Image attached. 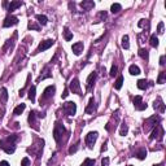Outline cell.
Wrapping results in <instances>:
<instances>
[{
	"mask_svg": "<svg viewBox=\"0 0 166 166\" xmlns=\"http://www.w3.org/2000/svg\"><path fill=\"white\" fill-rule=\"evenodd\" d=\"M136 86H138V88L139 90H147L149 86H153V82H148V81H145V79H139L136 83Z\"/></svg>",
	"mask_w": 166,
	"mask_h": 166,
	"instance_id": "14",
	"label": "cell"
},
{
	"mask_svg": "<svg viewBox=\"0 0 166 166\" xmlns=\"http://www.w3.org/2000/svg\"><path fill=\"white\" fill-rule=\"evenodd\" d=\"M99 18L101 19V21H104V19L108 18V13H106L105 10H101V12H99Z\"/></svg>",
	"mask_w": 166,
	"mask_h": 166,
	"instance_id": "37",
	"label": "cell"
},
{
	"mask_svg": "<svg viewBox=\"0 0 166 166\" xmlns=\"http://www.w3.org/2000/svg\"><path fill=\"white\" fill-rule=\"evenodd\" d=\"M127 132H129V126L125 123H122L121 125V130H120V135H122V136H125V135H127Z\"/></svg>",
	"mask_w": 166,
	"mask_h": 166,
	"instance_id": "33",
	"label": "cell"
},
{
	"mask_svg": "<svg viewBox=\"0 0 166 166\" xmlns=\"http://www.w3.org/2000/svg\"><path fill=\"white\" fill-rule=\"evenodd\" d=\"M77 151H78V143L74 144V145H72V147L69 148V155H73V153H76Z\"/></svg>",
	"mask_w": 166,
	"mask_h": 166,
	"instance_id": "38",
	"label": "cell"
},
{
	"mask_svg": "<svg viewBox=\"0 0 166 166\" xmlns=\"http://www.w3.org/2000/svg\"><path fill=\"white\" fill-rule=\"evenodd\" d=\"M35 91H37V88H35V86H31L30 88H29V95H27V96H29V99L31 100V102H35Z\"/></svg>",
	"mask_w": 166,
	"mask_h": 166,
	"instance_id": "21",
	"label": "cell"
},
{
	"mask_svg": "<svg viewBox=\"0 0 166 166\" xmlns=\"http://www.w3.org/2000/svg\"><path fill=\"white\" fill-rule=\"evenodd\" d=\"M153 108H155V109H159L161 113H164V112H165V104H164L162 99H161L160 96L157 97V102L155 101V104H153Z\"/></svg>",
	"mask_w": 166,
	"mask_h": 166,
	"instance_id": "16",
	"label": "cell"
},
{
	"mask_svg": "<svg viewBox=\"0 0 166 166\" xmlns=\"http://www.w3.org/2000/svg\"><path fill=\"white\" fill-rule=\"evenodd\" d=\"M155 166H162V164H159V165H155Z\"/></svg>",
	"mask_w": 166,
	"mask_h": 166,
	"instance_id": "45",
	"label": "cell"
},
{
	"mask_svg": "<svg viewBox=\"0 0 166 166\" xmlns=\"http://www.w3.org/2000/svg\"><path fill=\"white\" fill-rule=\"evenodd\" d=\"M3 102V104H5V102L8 101V91H7V88L5 87H3L1 88V100H0Z\"/></svg>",
	"mask_w": 166,
	"mask_h": 166,
	"instance_id": "30",
	"label": "cell"
},
{
	"mask_svg": "<svg viewBox=\"0 0 166 166\" xmlns=\"http://www.w3.org/2000/svg\"><path fill=\"white\" fill-rule=\"evenodd\" d=\"M117 70H118V68H117L116 65H113V66H112V69H110V73H109V76H110V77H114V76H116V74H117Z\"/></svg>",
	"mask_w": 166,
	"mask_h": 166,
	"instance_id": "39",
	"label": "cell"
},
{
	"mask_svg": "<svg viewBox=\"0 0 166 166\" xmlns=\"http://www.w3.org/2000/svg\"><path fill=\"white\" fill-rule=\"evenodd\" d=\"M164 135H165V131H164V127H162V125H157L155 129H153V131H152V135H151V140H159L161 141L164 139Z\"/></svg>",
	"mask_w": 166,
	"mask_h": 166,
	"instance_id": "3",
	"label": "cell"
},
{
	"mask_svg": "<svg viewBox=\"0 0 166 166\" xmlns=\"http://www.w3.org/2000/svg\"><path fill=\"white\" fill-rule=\"evenodd\" d=\"M64 134H66L65 127L62 126V123H60V122H56V123H55V127H53V138L58 145L62 143V136H64Z\"/></svg>",
	"mask_w": 166,
	"mask_h": 166,
	"instance_id": "2",
	"label": "cell"
},
{
	"mask_svg": "<svg viewBox=\"0 0 166 166\" xmlns=\"http://www.w3.org/2000/svg\"><path fill=\"white\" fill-rule=\"evenodd\" d=\"M17 139H18L17 134L9 135L4 140H0V148H1L5 153H8V155H12V153H14V151H16L14 143H16V140H17Z\"/></svg>",
	"mask_w": 166,
	"mask_h": 166,
	"instance_id": "1",
	"label": "cell"
},
{
	"mask_svg": "<svg viewBox=\"0 0 166 166\" xmlns=\"http://www.w3.org/2000/svg\"><path fill=\"white\" fill-rule=\"evenodd\" d=\"M18 23V18L16 17V16H7L5 19H4V22H3V27H10V26H13V25H17Z\"/></svg>",
	"mask_w": 166,
	"mask_h": 166,
	"instance_id": "10",
	"label": "cell"
},
{
	"mask_svg": "<svg viewBox=\"0 0 166 166\" xmlns=\"http://www.w3.org/2000/svg\"><path fill=\"white\" fill-rule=\"evenodd\" d=\"M68 95H69V90L66 88V90L64 91V93H62V99H66V97H68Z\"/></svg>",
	"mask_w": 166,
	"mask_h": 166,
	"instance_id": "43",
	"label": "cell"
},
{
	"mask_svg": "<svg viewBox=\"0 0 166 166\" xmlns=\"http://www.w3.org/2000/svg\"><path fill=\"white\" fill-rule=\"evenodd\" d=\"M25 108H26L25 104H19L18 106H16V109L13 110V114H14V116H19V114H22V112L25 110Z\"/></svg>",
	"mask_w": 166,
	"mask_h": 166,
	"instance_id": "24",
	"label": "cell"
},
{
	"mask_svg": "<svg viewBox=\"0 0 166 166\" xmlns=\"http://www.w3.org/2000/svg\"><path fill=\"white\" fill-rule=\"evenodd\" d=\"M55 44V40L53 39H47V40H43L40 44H39L37 52H44V51H47L48 48H51Z\"/></svg>",
	"mask_w": 166,
	"mask_h": 166,
	"instance_id": "9",
	"label": "cell"
},
{
	"mask_svg": "<svg viewBox=\"0 0 166 166\" xmlns=\"http://www.w3.org/2000/svg\"><path fill=\"white\" fill-rule=\"evenodd\" d=\"M122 47H123L125 49H129L130 48V43H129V35H123L122 37Z\"/></svg>",
	"mask_w": 166,
	"mask_h": 166,
	"instance_id": "28",
	"label": "cell"
},
{
	"mask_svg": "<svg viewBox=\"0 0 166 166\" xmlns=\"http://www.w3.org/2000/svg\"><path fill=\"white\" fill-rule=\"evenodd\" d=\"M129 72L131 76H139L140 74V69H139V66H136V65H131L129 68Z\"/></svg>",
	"mask_w": 166,
	"mask_h": 166,
	"instance_id": "22",
	"label": "cell"
},
{
	"mask_svg": "<svg viewBox=\"0 0 166 166\" xmlns=\"http://www.w3.org/2000/svg\"><path fill=\"white\" fill-rule=\"evenodd\" d=\"M27 27H29L30 30H35V31H39V30H40V26L35 25L34 22H29V26H27Z\"/></svg>",
	"mask_w": 166,
	"mask_h": 166,
	"instance_id": "36",
	"label": "cell"
},
{
	"mask_svg": "<svg viewBox=\"0 0 166 166\" xmlns=\"http://www.w3.org/2000/svg\"><path fill=\"white\" fill-rule=\"evenodd\" d=\"M157 33L159 34H162L164 33V22H160L159 26H157Z\"/></svg>",
	"mask_w": 166,
	"mask_h": 166,
	"instance_id": "41",
	"label": "cell"
},
{
	"mask_svg": "<svg viewBox=\"0 0 166 166\" xmlns=\"http://www.w3.org/2000/svg\"><path fill=\"white\" fill-rule=\"evenodd\" d=\"M160 65H162V66L165 65V56H164V55L160 57Z\"/></svg>",
	"mask_w": 166,
	"mask_h": 166,
	"instance_id": "42",
	"label": "cell"
},
{
	"mask_svg": "<svg viewBox=\"0 0 166 166\" xmlns=\"http://www.w3.org/2000/svg\"><path fill=\"white\" fill-rule=\"evenodd\" d=\"M97 136H99L97 131H91V132H88V134L86 135L84 141H86V144L88 145V148H92V147H93V144L96 143Z\"/></svg>",
	"mask_w": 166,
	"mask_h": 166,
	"instance_id": "6",
	"label": "cell"
},
{
	"mask_svg": "<svg viewBox=\"0 0 166 166\" xmlns=\"http://www.w3.org/2000/svg\"><path fill=\"white\" fill-rule=\"evenodd\" d=\"M0 166H10V165L8 161H1V162H0Z\"/></svg>",
	"mask_w": 166,
	"mask_h": 166,
	"instance_id": "44",
	"label": "cell"
},
{
	"mask_svg": "<svg viewBox=\"0 0 166 166\" xmlns=\"http://www.w3.org/2000/svg\"><path fill=\"white\" fill-rule=\"evenodd\" d=\"M83 48H84V44H83L82 42H78L76 44H73V47H72L74 55H77V56H79V55L83 52Z\"/></svg>",
	"mask_w": 166,
	"mask_h": 166,
	"instance_id": "13",
	"label": "cell"
},
{
	"mask_svg": "<svg viewBox=\"0 0 166 166\" xmlns=\"http://www.w3.org/2000/svg\"><path fill=\"white\" fill-rule=\"evenodd\" d=\"M149 42H151V46L153 47V48H157V47H159V38L156 37V34H152L151 35Z\"/></svg>",
	"mask_w": 166,
	"mask_h": 166,
	"instance_id": "26",
	"label": "cell"
},
{
	"mask_svg": "<svg viewBox=\"0 0 166 166\" xmlns=\"http://www.w3.org/2000/svg\"><path fill=\"white\" fill-rule=\"evenodd\" d=\"M95 99L93 97H91L90 99V102H88V106L86 108V113L87 114H91V113H93V110H95Z\"/></svg>",
	"mask_w": 166,
	"mask_h": 166,
	"instance_id": "17",
	"label": "cell"
},
{
	"mask_svg": "<svg viewBox=\"0 0 166 166\" xmlns=\"http://www.w3.org/2000/svg\"><path fill=\"white\" fill-rule=\"evenodd\" d=\"M138 26L141 27V29L149 30V21H148V19H140L139 23H138Z\"/></svg>",
	"mask_w": 166,
	"mask_h": 166,
	"instance_id": "29",
	"label": "cell"
},
{
	"mask_svg": "<svg viewBox=\"0 0 166 166\" xmlns=\"http://www.w3.org/2000/svg\"><path fill=\"white\" fill-rule=\"evenodd\" d=\"M165 79H166V72H161L159 76V79H157V83L162 84V83H165Z\"/></svg>",
	"mask_w": 166,
	"mask_h": 166,
	"instance_id": "34",
	"label": "cell"
},
{
	"mask_svg": "<svg viewBox=\"0 0 166 166\" xmlns=\"http://www.w3.org/2000/svg\"><path fill=\"white\" fill-rule=\"evenodd\" d=\"M37 19L42 26H46L47 23H48V18H47V16H44V14H37Z\"/></svg>",
	"mask_w": 166,
	"mask_h": 166,
	"instance_id": "20",
	"label": "cell"
},
{
	"mask_svg": "<svg viewBox=\"0 0 166 166\" xmlns=\"http://www.w3.org/2000/svg\"><path fill=\"white\" fill-rule=\"evenodd\" d=\"M161 122V117L160 116H152V117H149L148 120H145L144 122V130L145 131H148L149 129H152L153 126H157Z\"/></svg>",
	"mask_w": 166,
	"mask_h": 166,
	"instance_id": "4",
	"label": "cell"
},
{
	"mask_svg": "<svg viewBox=\"0 0 166 166\" xmlns=\"http://www.w3.org/2000/svg\"><path fill=\"white\" fill-rule=\"evenodd\" d=\"M82 166H95V160H92V159H86L84 161H83Z\"/></svg>",
	"mask_w": 166,
	"mask_h": 166,
	"instance_id": "35",
	"label": "cell"
},
{
	"mask_svg": "<svg viewBox=\"0 0 166 166\" xmlns=\"http://www.w3.org/2000/svg\"><path fill=\"white\" fill-rule=\"evenodd\" d=\"M136 157L139 160H144L145 157H147V149H145V148H140L139 151L136 152Z\"/></svg>",
	"mask_w": 166,
	"mask_h": 166,
	"instance_id": "23",
	"label": "cell"
},
{
	"mask_svg": "<svg viewBox=\"0 0 166 166\" xmlns=\"http://www.w3.org/2000/svg\"><path fill=\"white\" fill-rule=\"evenodd\" d=\"M134 106H135L136 110L147 109V104H144V102H143V99H141V96H135V97H134Z\"/></svg>",
	"mask_w": 166,
	"mask_h": 166,
	"instance_id": "11",
	"label": "cell"
},
{
	"mask_svg": "<svg viewBox=\"0 0 166 166\" xmlns=\"http://www.w3.org/2000/svg\"><path fill=\"white\" fill-rule=\"evenodd\" d=\"M21 5H22V1H10V4L8 5V12H13Z\"/></svg>",
	"mask_w": 166,
	"mask_h": 166,
	"instance_id": "19",
	"label": "cell"
},
{
	"mask_svg": "<svg viewBox=\"0 0 166 166\" xmlns=\"http://www.w3.org/2000/svg\"><path fill=\"white\" fill-rule=\"evenodd\" d=\"M122 83H123V77L120 76L117 78V81L114 82V88L116 90H121V87H122Z\"/></svg>",
	"mask_w": 166,
	"mask_h": 166,
	"instance_id": "32",
	"label": "cell"
},
{
	"mask_svg": "<svg viewBox=\"0 0 166 166\" xmlns=\"http://www.w3.org/2000/svg\"><path fill=\"white\" fill-rule=\"evenodd\" d=\"M55 91H56V87H55V86H48V87H47V88L44 90V92H43V95H42V97H40V104H42V101H46V100H48V99L52 97Z\"/></svg>",
	"mask_w": 166,
	"mask_h": 166,
	"instance_id": "8",
	"label": "cell"
},
{
	"mask_svg": "<svg viewBox=\"0 0 166 166\" xmlns=\"http://www.w3.org/2000/svg\"><path fill=\"white\" fill-rule=\"evenodd\" d=\"M69 90L72 91L73 93H77V95H82V91H81V84H79V81L78 78H73L69 83Z\"/></svg>",
	"mask_w": 166,
	"mask_h": 166,
	"instance_id": "7",
	"label": "cell"
},
{
	"mask_svg": "<svg viewBox=\"0 0 166 166\" xmlns=\"http://www.w3.org/2000/svg\"><path fill=\"white\" fill-rule=\"evenodd\" d=\"M138 53H139V56L141 58H144V60H148V58H149V52H148L147 48H140Z\"/></svg>",
	"mask_w": 166,
	"mask_h": 166,
	"instance_id": "25",
	"label": "cell"
},
{
	"mask_svg": "<svg viewBox=\"0 0 166 166\" xmlns=\"http://www.w3.org/2000/svg\"><path fill=\"white\" fill-rule=\"evenodd\" d=\"M81 7L83 8V10H91L95 7V3L92 0H83L81 3Z\"/></svg>",
	"mask_w": 166,
	"mask_h": 166,
	"instance_id": "15",
	"label": "cell"
},
{
	"mask_svg": "<svg viewBox=\"0 0 166 166\" xmlns=\"http://www.w3.org/2000/svg\"><path fill=\"white\" fill-rule=\"evenodd\" d=\"M29 123H30V126H34V127L37 129V126H35V125H37V113H35V112H30V114H29Z\"/></svg>",
	"mask_w": 166,
	"mask_h": 166,
	"instance_id": "18",
	"label": "cell"
},
{
	"mask_svg": "<svg viewBox=\"0 0 166 166\" xmlns=\"http://www.w3.org/2000/svg\"><path fill=\"white\" fill-rule=\"evenodd\" d=\"M96 78H97V74L95 73V72L91 73L90 76H88V78H87V90H88V91L92 90L95 82H96Z\"/></svg>",
	"mask_w": 166,
	"mask_h": 166,
	"instance_id": "12",
	"label": "cell"
},
{
	"mask_svg": "<svg viewBox=\"0 0 166 166\" xmlns=\"http://www.w3.org/2000/svg\"><path fill=\"white\" fill-rule=\"evenodd\" d=\"M64 38H65L66 42H69V40H72V39H73V33H70L68 27H65V29H64Z\"/></svg>",
	"mask_w": 166,
	"mask_h": 166,
	"instance_id": "31",
	"label": "cell"
},
{
	"mask_svg": "<svg viewBox=\"0 0 166 166\" xmlns=\"http://www.w3.org/2000/svg\"><path fill=\"white\" fill-rule=\"evenodd\" d=\"M62 110H64V113L66 114V116H74V114H76V112H77L76 102H73V101L65 102V104L62 105Z\"/></svg>",
	"mask_w": 166,
	"mask_h": 166,
	"instance_id": "5",
	"label": "cell"
},
{
	"mask_svg": "<svg viewBox=\"0 0 166 166\" xmlns=\"http://www.w3.org/2000/svg\"><path fill=\"white\" fill-rule=\"evenodd\" d=\"M122 9V5L121 4H118V3H114V4H112V7H110V10H112V13L113 14H116V13H118Z\"/></svg>",
	"mask_w": 166,
	"mask_h": 166,
	"instance_id": "27",
	"label": "cell"
},
{
	"mask_svg": "<svg viewBox=\"0 0 166 166\" xmlns=\"http://www.w3.org/2000/svg\"><path fill=\"white\" fill-rule=\"evenodd\" d=\"M21 166H30V160L27 159V157L22 159V161H21Z\"/></svg>",
	"mask_w": 166,
	"mask_h": 166,
	"instance_id": "40",
	"label": "cell"
}]
</instances>
